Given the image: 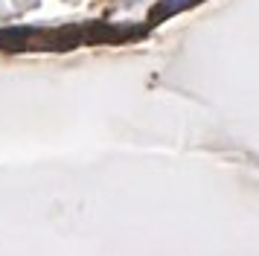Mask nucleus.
<instances>
[{
	"label": "nucleus",
	"mask_w": 259,
	"mask_h": 256,
	"mask_svg": "<svg viewBox=\"0 0 259 256\" xmlns=\"http://www.w3.org/2000/svg\"><path fill=\"white\" fill-rule=\"evenodd\" d=\"M187 3H189V0H169V3H166V9L172 12V9H175V6H178V9H181V6H187Z\"/></svg>",
	"instance_id": "obj_1"
}]
</instances>
